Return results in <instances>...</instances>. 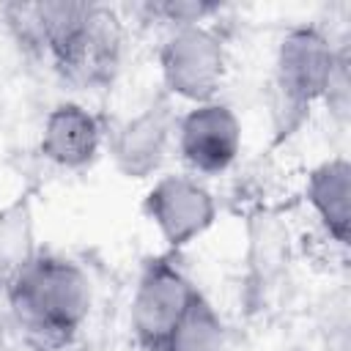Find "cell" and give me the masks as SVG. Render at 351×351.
<instances>
[{
    "label": "cell",
    "instance_id": "cell-14",
    "mask_svg": "<svg viewBox=\"0 0 351 351\" xmlns=\"http://www.w3.org/2000/svg\"><path fill=\"white\" fill-rule=\"evenodd\" d=\"M255 225H258V230H252V239H258V241H269V239H282V233H277V228L269 222V214L266 211H261L258 217H255ZM280 252H282V244H266L263 247V255H261V261H274V258H280Z\"/></svg>",
    "mask_w": 351,
    "mask_h": 351
},
{
    "label": "cell",
    "instance_id": "cell-13",
    "mask_svg": "<svg viewBox=\"0 0 351 351\" xmlns=\"http://www.w3.org/2000/svg\"><path fill=\"white\" fill-rule=\"evenodd\" d=\"M321 107L326 110L332 123H337L340 129L348 126V118H351V52H348V41L346 38L340 44L335 69H332L326 90L321 96Z\"/></svg>",
    "mask_w": 351,
    "mask_h": 351
},
{
    "label": "cell",
    "instance_id": "cell-4",
    "mask_svg": "<svg viewBox=\"0 0 351 351\" xmlns=\"http://www.w3.org/2000/svg\"><path fill=\"white\" fill-rule=\"evenodd\" d=\"M203 291L178 255L159 252L143 261L126 310V326L140 351H159Z\"/></svg>",
    "mask_w": 351,
    "mask_h": 351
},
{
    "label": "cell",
    "instance_id": "cell-3",
    "mask_svg": "<svg viewBox=\"0 0 351 351\" xmlns=\"http://www.w3.org/2000/svg\"><path fill=\"white\" fill-rule=\"evenodd\" d=\"M228 41L214 22L186 25L159 33L156 71L162 93L184 107L219 99L228 80Z\"/></svg>",
    "mask_w": 351,
    "mask_h": 351
},
{
    "label": "cell",
    "instance_id": "cell-7",
    "mask_svg": "<svg viewBox=\"0 0 351 351\" xmlns=\"http://www.w3.org/2000/svg\"><path fill=\"white\" fill-rule=\"evenodd\" d=\"M176 104L159 93L137 112L126 115L107 132V148L112 167L129 181H154L173 159L176 140Z\"/></svg>",
    "mask_w": 351,
    "mask_h": 351
},
{
    "label": "cell",
    "instance_id": "cell-1",
    "mask_svg": "<svg viewBox=\"0 0 351 351\" xmlns=\"http://www.w3.org/2000/svg\"><path fill=\"white\" fill-rule=\"evenodd\" d=\"M93 282L85 266L63 252L38 250L3 291L14 329L47 351L69 346L90 321Z\"/></svg>",
    "mask_w": 351,
    "mask_h": 351
},
{
    "label": "cell",
    "instance_id": "cell-8",
    "mask_svg": "<svg viewBox=\"0 0 351 351\" xmlns=\"http://www.w3.org/2000/svg\"><path fill=\"white\" fill-rule=\"evenodd\" d=\"M110 126L96 110L77 99L52 104L38 129V154L63 173H82L93 167L107 148Z\"/></svg>",
    "mask_w": 351,
    "mask_h": 351
},
{
    "label": "cell",
    "instance_id": "cell-5",
    "mask_svg": "<svg viewBox=\"0 0 351 351\" xmlns=\"http://www.w3.org/2000/svg\"><path fill=\"white\" fill-rule=\"evenodd\" d=\"M244 154V121L225 99L184 107L176 118L173 156L203 181L230 173Z\"/></svg>",
    "mask_w": 351,
    "mask_h": 351
},
{
    "label": "cell",
    "instance_id": "cell-11",
    "mask_svg": "<svg viewBox=\"0 0 351 351\" xmlns=\"http://www.w3.org/2000/svg\"><path fill=\"white\" fill-rule=\"evenodd\" d=\"M159 351H228L225 318L200 293Z\"/></svg>",
    "mask_w": 351,
    "mask_h": 351
},
{
    "label": "cell",
    "instance_id": "cell-2",
    "mask_svg": "<svg viewBox=\"0 0 351 351\" xmlns=\"http://www.w3.org/2000/svg\"><path fill=\"white\" fill-rule=\"evenodd\" d=\"M340 44L321 25L288 27L271 58V115L280 137L293 134L321 104Z\"/></svg>",
    "mask_w": 351,
    "mask_h": 351
},
{
    "label": "cell",
    "instance_id": "cell-10",
    "mask_svg": "<svg viewBox=\"0 0 351 351\" xmlns=\"http://www.w3.org/2000/svg\"><path fill=\"white\" fill-rule=\"evenodd\" d=\"M38 252L36 244V222L27 200H14L0 211V291L11 282L25 263H30Z\"/></svg>",
    "mask_w": 351,
    "mask_h": 351
},
{
    "label": "cell",
    "instance_id": "cell-6",
    "mask_svg": "<svg viewBox=\"0 0 351 351\" xmlns=\"http://www.w3.org/2000/svg\"><path fill=\"white\" fill-rule=\"evenodd\" d=\"M143 217L167 252L178 255L217 225L219 200L208 181L184 170H165L143 195Z\"/></svg>",
    "mask_w": 351,
    "mask_h": 351
},
{
    "label": "cell",
    "instance_id": "cell-9",
    "mask_svg": "<svg viewBox=\"0 0 351 351\" xmlns=\"http://www.w3.org/2000/svg\"><path fill=\"white\" fill-rule=\"evenodd\" d=\"M302 200L324 233V239L340 250L351 236V162L343 154L321 159L304 176Z\"/></svg>",
    "mask_w": 351,
    "mask_h": 351
},
{
    "label": "cell",
    "instance_id": "cell-12",
    "mask_svg": "<svg viewBox=\"0 0 351 351\" xmlns=\"http://www.w3.org/2000/svg\"><path fill=\"white\" fill-rule=\"evenodd\" d=\"M222 8L225 5L206 3V0H148V3L132 5V14H137L148 25H156L159 33H165L186 25L214 22L222 14Z\"/></svg>",
    "mask_w": 351,
    "mask_h": 351
}]
</instances>
